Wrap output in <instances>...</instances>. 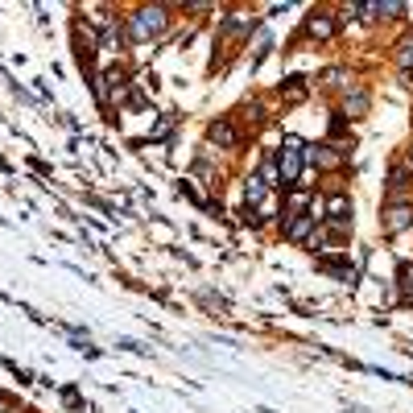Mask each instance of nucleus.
<instances>
[{
  "label": "nucleus",
  "instance_id": "4",
  "mask_svg": "<svg viewBox=\"0 0 413 413\" xmlns=\"http://www.w3.org/2000/svg\"><path fill=\"white\" fill-rule=\"evenodd\" d=\"M327 223H331L335 232H343V227L351 223V203H347L343 195H331V198H327Z\"/></svg>",
  "mask_w": 413,
  "mask_h": 413
},
{
  "label": "nucleus",
  "instance_id": "1",
  "mask_svg": "<svg viewBox=\"0 0 413 413\" xmlns=\"http://www.w3.org/2000/svg\"><path fill=\"white\" fill-rule=\"evenodd\" d=\"M302 166H306V145L298 137H285V149H281V178L285 182H298L302 178Z\"/></svg>",
  "mask_w": 413,
  "mask_h": 413
},
{
  "label": "nucleus",
  "instance_id": "5",
  "mask_svg": "<svg viewBox=\"0 0 413 413\" xmlns=\"http://www.w3.org/2000/svg\"><path fill=\"white\" fill-rule=\"evenodd\" d=\"M318 219H322V215H315V211H306V215L290 219V223H285V236H290V240H306V236H310V227H315Z\"/></svg>",
  "mask_w": 413,
  "mask_h": 413
},
{
  "label": "nucleus",
  "instance_id": "9",
  "mask_svg": "<svg viewBox=\"0 0 413 413\" xmlns=\"http://www.w3.org/2000/svg\"><path fill=\"white\" fill-rule=\"evenodd\" d=\"M364 108H368V96L356 87V91H351V99H347V112H351V116H364Z\"/></svg>",
  "mask_w": 413,
  "mask_h": 413
},
{
  "label": "nucleus",
  "instance_id": "3",
  "mask_svg": "<svg viewBox=\"0 0 413 413\" xmlns=\"http://www.w3.org/2000/svg\"><path fill=\"white\" fill-rule=\"evenodd\" d=\"M405 227H413V207L409 203H392L389 211H385V232L397 236V232H405Z\"/></svg>",
  "mask_w": 413,
  "mask_h": 413
},
{
  "label": "nucleus",
  "instance_id": "6",
  "mask_svg": "<svg viewBox=\"0 0 413 413\" xmlns=\"http://www.w3.org/2000/svg\"><path fill=\"white\" fill-rule=\"evenodd\" d=\"M256 203H265V182L261 178H248L244 182V211H252Z\"/></svg>",
  "mask_w": 413,
  "mask_h": 413
},
{
  "label": "nucleus",
  "instance_id": "11",
  "mask_svg": "<svg viewBox=\"0 0 413 413\" xmlns=\"http://www.w3.org/2000/svg\"><path fill=\"white\" fill-rule=\"evenodd\" d=\"M397 62H401V67H413V42H405V46L397 50Z\"/></svg>",
  "mask_w": 413,
  "mask_h": 413
},
{
  "label": "nucleus",
  "instance_id": "7",
  "mask_svg": "<svg viewBox=\"0 0 413 413\" xmlns=\"http://www.w3.org/2000/svg\"><path fill=\"white\" fill-rule=\"evenodd\" d=\"M211 141H215V145H236V128H232V124L227 120H219V124H211Z\"/></svg>",
  "mask_w": 413,
  "mask_h": 413
},
{
  "label": "nucleus",
  "instance_id": "12",
  "mask_svg": "<svg viewBox=\"0 0 413 413\" xmlns=\"http://www.w3.org/2000/svg\"><path fill=\"white\" fill-rule=\"evenodd\" d=\"M0 413H9V397H0Z\"/></svg>",
  "mask_w": 413,
  "mask_h": 413
},
{
  "label": "nucleus",
  "instance_id": "10",
  "mask_svg": "<svg viewBox=\"0 0 413 413\" xmlns=\"http://www.w3.org/2000/svg\"><path fill=\"white\" fill-rule=\"evenodd\" d=\"M405 178H409V174L401 170V166H397V170L389 174V191H392V195H397V191H405V186H409V182H405Z\"/></svg>",
  "mask_w": 413,
  "mask_h": 413
},
{
  "label": "nucleus",
  "instance_id": "2",
  "mask_svg": "<svg viewBox=\"0 0 413 413\" xmlns=\"http://www.w3.org/2000/svg\"><path fill=\"white\" fill-rule=\"evenodd\" d=\"M166 9L162 4H153V9H137V17H132V38H153V33H162L166 29Z\"/></svg>",
  "mask_w": 413,
  "mask_h": 413
},
{
  "label": "nucleus",
  "instance_id": "8",
  "mask_svg": "<svg viewBox=\"0 0 413 413\" xmlns=\"http://www.w3.org/2000/svg\"><path fill=\"white\" fill-rule=\"evenodd\" d=\"M306 29H310L315 38H331V33H335V21H331L327 13H315V17H310V25H306Z\"/></svg>",
  "mask_w": 413,
  "mask_h": 413
}]
</instances>
